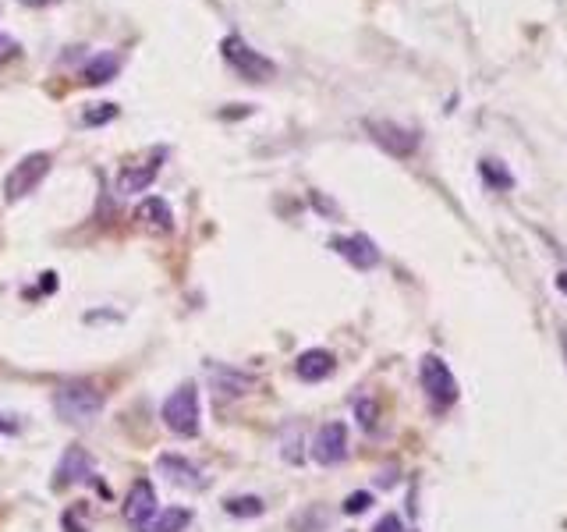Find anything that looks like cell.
I'll list each match as a JSON object with an SVG mask.
<instances>
[{"label":"cell","mask_w":567,"mask_h":532,"mask_svg":"<svg viewBox=\"0 0 567 532\" xmlns=\"http://www.w3.org/2000/svg\"><path fill=\"white\" fill-rule=\"evenodd\" d=\"M54 408L64 423L71 426H89L96 415L103 412V391H96L89 380H75V384H61L54 394Z\"/></svg>","instance_id":"6da1fadb"},{"label":"cell","mask_w":567,"mask_h":532,"mask_svg":"<svg viewBox=\"0 0 567 532\" xmlns=\"http://www.w3.org/2000/svg\"><path fill=\"white\" fill-rule=\"evenodd\" d=\"M220 54H224V61L231 64L238 75H245L249 82H270L273 75H277V64H273L266 54H259L249 40L234 36V32L220 40Z\"/></svg>","instance_id":"7a4b0ae2"},{"label":"cell","mask_w":567,"mask_h":532,"mask_svg":"<svg viewBox=\"0 0 567 532\" xmlns=\"http://www.w3.org/2000/svg\"><path fill=\"white\" fill-rule=\"evenodd\" d=\"M164 426L178 437H195L199 433V391L195 384H181L171 398L164 401Z\"/></svg>","instance_id":"3957f363"},{"label":"cell","mask_w":567,"mask_h":532,"mask_svg":"<svg viewBox=\"0 0 567 532\" xmlns=\"http://www.w3.org/2000/svg\"><path fill=\"white\" fill-rule=\"evenodd\" d=\"M50 164H54L50 153H29L25 160H18V164L11 167L8 178H4V199H8V203H18V199L32 196V192L39 188V181L50 174Z\"/></svg>","instance_id":"277c9868"},{"label":"cell","mask_w":567,"mask_h":532,"mask_svg":"<svg viewBox=\"0 0 567 532\" xmlns=\"http://www.w3.org/2000/svg\"><path fill=\"white\" fill-rule=\"evenodd\" d=\"M419 380H422V391L426 398L433 401L436 408H447L458 401V380H454L451 366L440 359V355H426L419 366Z\"/></svg>","instance_id":"5b68a950"},{"label":"cell","mask_w":567,"mask_h":532,"mask_svg":"<svg viewBox=\"0 0 567 532\" xmlns=\"http://www.w3.org/2000/svg\"><path fill=\"white\" fill-rule=\"evenodd\" d=\"M54 486L57 490H64V486H71V483H89V486H96V490L103 493V497H110V490L107 486L96 479V465H93V458H89L82 447H68L64 451V458H61V465H57V472H54Z\"/></svg>","instance_id":"8992f818"},{"label":"cell","mask_w":567,"mask_h":532,"mask_svg":"<svg viewBox=\"0 0 567 532\" xmlns=\"http://www.w3.org/2000/svg\"><path fill=\"white\" fill-rule=\"evenodd\" d=\"M369 135H373L376 146H383L390 157H412L419 149V132L415 128H404L397 121H369Z\"/></svg>","instance_id":"52a82bcc"},{"label":"cell","mask_w":567,"mask_h":532,"mask_svg":"<svg viewBox=\"0 0 567 532\" xmlns=\"http://www.w3.org/2000/svg\"><path fill=\"white\" fill-rule=\"evenodd\" d=\"M312 458L319 465H341L348 458V426L344 423L319 426L316 440H312Z\"/></svg>","instance_id":"ba28073f"},{"label":"cell","mask_w":567,"mask_h":532,"mask_svg":"<svg viewBox=\"0 0 567 532\" xmlns=\"http://www.w3.org/2000/svg\"><path fill=\"white\" fill-rule=\"evenodd\" d=\"M330 249H334L337 256L348 259L355 270H373V266H380V249H376V242L369 235L334 238V242H330Z\"/></svg>","instance_id":"9c48e42d"},{"label":"cell","mask_w":567,"mask_h":532,"mask_svg":"<svg viewBox=\"0 0 567 532\" xmlns=\"http://www.w3.org/2000/svg\"><path fill=\"white\" fill-rule=\"evenodd\" d=\"M156 515V490L149 479H139L128 493V504H125V518L135 532H142L149 525V518Z\"/></svg>","instance_id":"30bf717a"},{"label":"cell","mask_w":567,"mask_h":532,"mask_svg":"<svg viewBox=\"0 0 567 532\" xmlns=\"http://www.w3.org/2000/svg\"><path fill=\"white\" fill-rule=\"evenodd\" d=\"M135 220H139L146 231H153V235H171L174 231V210L171 203L160 196L142 199V203L135 206Z\"/></svg>","instance_id":"8fae6325"},{"label":"cell","mask_w":567,"mask_h":532,"mask_svg":"<svg viewBox=\"0 0 567 532\" xmlns=\"http://www.w3.org/2000/svg\"><path fill=\"white\" fill-rule=\"evenodd\" d=\"M156 469H160V476H167L174 486H185V490H202L206 486V476H202L199 465H192L188 458H178V454H160Z\"/></svg>","instance_id":"7c38bea8"},{"label":"cell","mask_w":567,"mask_h":532,"mask_svg":"<svg viewBox=\"0 0 567 532\" xmlns=\"http://www.w3.org/2000/svg\"><path fill=\"white\" fill-rule=\"evenodd\" d=\"M334 369H337V362L327 348H309V352H302L295 362V373L302 376L305 384H319V380H327Z\"/></svg>","instance_id":"4fadbf2b"},{"label":"cell","mask_w":567,"mask_h":532,"mask_svg":"<svg viewBox=\"0 0 567 532\" xmlns=\"http://www.w3.org/2000/svg\"><path fill=\"white\" fill-rule=\"evenodd\" d=\"M156 174H160V160H156V164L125 167V171L117 174V192H121V196H139V192H149L153 181H156Z\"/></svg>","instance_id":"5bb4252c"},{"label":"cell","mask_w":567,"mask_h":532,"mask_svg":"<svg viewBox=\"0 0 567 532\" xmlns=\"http://www.w3.org/2000/svg\"><path fill=\"white\" fill-rule=\"evenodd\" d=\"M117 71H121V57L117 54H96L93 61L86 64V71H82V79H86V86H103V82H114Z\"/></svg>","instance_id":"9a60e30c"},{"label":"cell","mask_w":567,"mask_h":532,"mask_svg":"<svg viewBox=\"0 0 567 532\" xmlns=\"http://www.w3.org/2000/svg\"><path fill=\"white\" fill-rule=\"evenodd\" d=\"M210 380H213V387H217L224 398H238V394H245V387H252V376H241V373H234V369H227V366H210ZM213 391V394H217Z\"/></svg>","instance_id":"2e32d148"},{"label":"cell","mask_w":567,"mask_h":532,"mask_svg":"<svg viewBox=\"0 0 567 532\" xmlns=\"http://www.w3.org/2000/svg\"><path fill=\"white\" fill-rule=\"evenodd\" d=\"M192 525V511L188 508H164L149 518V525L142 532H185Z\"/></svg>","instance_id":"e0dca14e"},{"label":"cell","mask_w":567,"mask_h":532,"mask_svg":"<svg viewBox=\"0 0 567 532\" xmlns=\"http://www.w3.org/2000/svg\"><path fill=\"white\" fill-rule=\"evenodd\" d=\"M224 511L234 518H259L266 511V504L259 497H227L224 501Z\"/></svg>","instance_id":"ac0fdd59"},{"label":"cell","mask_w":567,"mask_h":532,"mask_svg":"<svg viewBox=\"0 0 567 532\" xmlns=\"http://www.w3.org/2000/svg\"><path fill=\"white\" fill-rule=\"evenodd\" d=\"M479 174H482L486 181H490L493 188H511V185H514L511 171H507V167L500 164V160H482V164H479Z\"/></svg>","instance_id":"d6986e66"},{"label":"cell","mask_w":567,"mask_h":532,"mask_svg":"<svg viewBox=\"0 0 567 532\" xmlns=\"http://www.w3.org/2000/svg\"><path fill=\"white\" fill-rule=\"evenodd\" d=\"M298 426L291 423L288 430H284V462H291V465H298L302 462V451H298V447H302V440H298Z\"/></svg>","instance_id":"ffe728a7"},{"label":"cell","mask_w":567,"mask_h":532,"mask_svg":"<svg viewBox=\"0 0 567 532\" xmlns=\"http://www.w3.org/2000/svg\"><path fill=\"white\" fill-rule=\"evenodd\" d=\"M96 110H86L82 121L86 125H103V121H114L117 118V103H93Z\"/></svg>","instance_id":"44dd1931"},{"label":"cell","mask_w":567,"mask_h":532,"mask_svg":"<svg viewBox=\"0 0 567 532\" xmlns=\"http://www.w3.org/2000/svg\"><path fill=\"white\" fill-rule=\"evenodd\" d=\"M369 504H373V493H351L348 501H344V515H362V511H369Z\"/></svg>","instance_id":"7402d4cb"},{"label":"cell","mask_w":567,"mask_h":532,"mask_svg":"<svg viewBox=\"0 0 567 532\" xmlns=\"http://www.w3.org/2000/svg\"><path fill=\"white\" fill-rule=\"evenodd\" d=\"M355 415H358V423L366 426V430H373V426H376V405H373V401H358Z\"/></svg>","instance_id":"603a6c76"},{"label":"cell","mask_w":567,"mask_h":532,"mask_svg":"<svg viewBox=\"0 0 567 532\" xmlns=\"http://www.w3.org/2000/svg\"><path fill=\"white\" fill-rule=\"evenodd\" d=\"M18 54H22V43L11 40L8 32H0V64L11 61V57H18Z\"/></svg>","instance_id":"cb8c5ba5"},{"label":"cell","mask_w":567,"mask_h":532,"mask_svg":"<svg viewBox=\"0 0 567 532\" xmlns=\"http://www.w3.org/2000/svg\"><path fill=\"white\" fill-rule=\"evenodd\" d=\"M373 532H404V525H401V518H397V515H383L380 522L373 525Z\"/></svg>","instance_id":"d4e9b609"},{"label":"cell","mask_w":567,"mask_h":532,"mask_svg":"<svg viewBox=\"0 0 567 532\" xmlns=\"http://www.w3.org/2000/svg\"><path fill=\"white\" fill-rule=\"evenodd\" d=\"M64 529H68V532H86V525L78 522L75 511H68V515H64Z\"/></svg>","instance_id":"484cf974"},{"label":"cell","mask_w":567,"mask_h":532,"mask_svg":"<svg viewBox=\"0 0 567 532\" xmlns=\"http://www.w3.org/2000/svg\"><path fill=\"white\" fill-rule=\"evenodd\" d=\"M11 430H18V419L15 415H0V433H11Z\"/></svg>","instance_id":"4316f807"},{"label":"cell","mask_w":567,"mask_h":532,"mask_svg":"<svg viewBox=\"0 0 567 532\" xmlns=\"http://www.w3.org/2000/svg\"><path fill=\"white\" fill-rule=\"evenodd\" d=\"M557 291H560V295H567V266L557 274Z\"/></svg>","instance_id":"83f0119b"},{"label":"cell","mask_w":567,"mask_h":532,"mask_svg":"<svg viewBox=\"0 0 567 532\" xmlns=\"http://www.w3.org/2000/svg\"><path fill=\"white\" fill-rule=\"evenodd\" d=\"M560 345H564V359H567V334H564V337H560Z\"/></svg>","instance_id":"f1b7e54d"}]
</instances>
